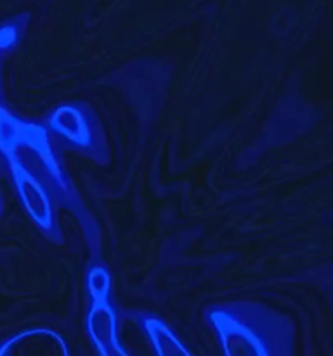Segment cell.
<instances>
[{"instance_id": "obj_1", "label": "cell", "mask_w": 333, "mask_h": 356, "mask_svg": "<svg viewBox=\"0 0 333 356\" xmlns=\"http://www.w3.org/2000/svg\"><path fill=\"white\" fill-rule=\"evenodd\" d=\"M83 111L76 110L71 106H62L61 110L56 113L54 118V127L58 131V134H61L62 138L69 139L73 145L83 146V148H89L90 146V127L85 120H83Z\"/></svg>"}]
</instances>
